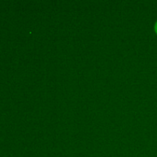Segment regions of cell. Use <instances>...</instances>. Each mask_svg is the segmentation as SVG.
I'll return each mask as SVG.
<instances>
[{"mask_svg":"<svg viewBox=\"0 0 157 157\" xmlns=\"http://www.w3.org/2000/svg\"><path fill=\"white\" fill-rule=\"evenodd\" d=\"M155 30H156V32L157 33V21L156 22V25H155Z\"/></svg>","mask_w":157,"mask_h":157,"instance_id":"cell-1","label":"cell"}]
</instances>
